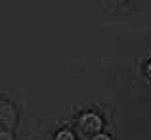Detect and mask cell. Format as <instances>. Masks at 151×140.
Here are the masks:
<instances>
[{
  "label": "cell",
  "instance_id": "obj_1",
  "mask_svg": "<svg viewBox=\"0 0 151 140\" xmlns=\"http://www.w3.org/2000/svg\"><path fill=\"white\" fill-rule=\"evenodd\" d=\"M103 125H105V123H103V117L100 113H96V111H82L77 117L78 131H81L82 134H88V136L103 131Z\"/></svg>",
  "mask_w": 151,
  "mask_h": 140
},
{
  "label": "cell",
  "instance_id": "obj_2",
  "mask_svg": "<svg viewBox=\"0 0 151 140\" xmlns=\"http://www.w3.org/2000/svg\"><path fill=\"white\" fill-rule=\"evenodd\" d=\"M0 125L8 131H14L17 125V107L10 100H0Z\"/></svg>",
  "mask_w": 151,
  "mask_h": 140
},
{
  "label": "cell",
  "instance_id": "obj_3",
  "mask_svg": "<svg viewBox=\"0 0 151 140\" xmlns=\"http://www.w3.org/2000/svg\"><path fill=\"white\" fill-rule=\"evenodd\" d=\"M54 140H77V134L71 129H59L58 133H55Z\"/></svg>",
  "mask_w": 151,
  "mask_h": 140
},
{
  "label": "cell",
  "instance_id": "obj_4",
  "mask_svg": "<svg viewBox=\"0 0 151 140\" xmlns=\"http://www.w3.org/2000/svg\"><path fill=\"white\" fill-rule=\"evenodd\" d=\"M90 140H113V136H111L109 133H103V131H100V133L92 134V136H90Z\"/></svg>",
  "mask_w": 151,
  "mask_h": 140
},
{
  "label": "cell",
  "instance_id": "obj_5",
  "mask_svg": "<svg viewBox=\"0 0 151 140\" xmlns=\"http://www.w3.org/2000/svg\"><path fill=\"white\" fill-rule=\"evenodd\" d=\"M0 140H14V131L0 129Z\"/></svg>",
  "mask_w": 151,
  "mask_h": 140
},
{
  "label": "cell",
  "instance_id": "obj_6",
  "mask_svg": "<svg viewBox=\"0 0 151 140\" xmlns=\"http://www.w3.org/2000/svg\"><path fill=\"white\" fill-rule=\"evenodd\" d=\"M144 75H145V79L151 83V59H149V62H145V65H144Z\"/></svg>",
  "mask_w": 151,
  "mask_h": 140
},
{
  "label": "cell",
  "instance_id": "obj_7",
  "mask_svg": "<svg viewBox=\"0 0 151 140\" xmlns=\"http://www.w3.org/2000/svg\"><path fill=\"white\" fill-rule=\"evenodd\" d=\"M107 2H109V6H113V8H122V6H126L128 0H107Z\"/></svg>",
  "mask_w": 151,
  "mask_h": 140
}]
</instances>
